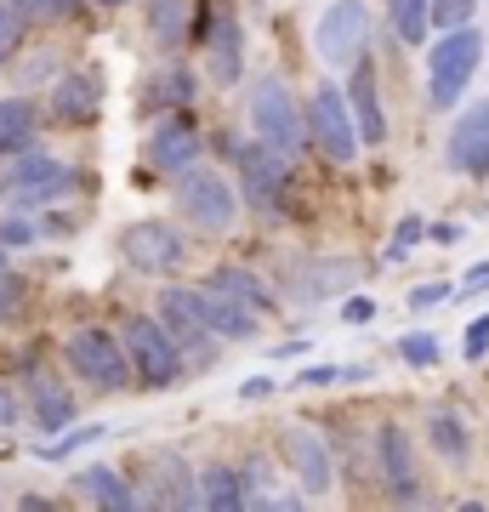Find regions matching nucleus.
<instances>
[{
    "label": "nucleus",
    "instance_id": "obj_1",
    "mask_svg": "<svg viewBox=\"0 0 489 512\" xmlns=\"http://www.w3.org/2000/svg\"><path fill=\"white\" fill-rule=\"evenodd\" d=\"M484 63V35L478 29H444L433 52H427V97H433V109H455L461 92L472 86V74Z\"/></svg>",
    "mask_w": 489,
    "mask_h": 512
},
{
    "label": "nucleus",
    "instance_id": "obj_2",
    "mask_svg": "<svg viewBox=\"0 0 489 512\" xmlns=\"http://www.w3.org/2000/svg\"><path fill=\"white\" fill-rule=\"evenodd\" d=\"M177 205L200 234H234V222H239V188L222 171H211V165L177 171Z\"/></svg>",
    "mask_w": 489,
    "mask_h": 512
},
{
    "label": "nucleus",
    "instance_id": "obj_3",
    "mask_svg": "<svg viewBox=\"0 0 489 512\" xmlns=\"http://www.w3.org/2000/svg\"><path fill=\"white\" fill-rule=\"evenodd\" d=\"M251 131H256V143H268L279 148L285 160H296L302 148H308V114L296 109V97H290L285 80H256L251 86Z\"/></svg>",
    "mask_w": 489,
    "mask_h": 512
},
{
    "label": "nucleus",
    "instance_id": "obj_4",
    "mask_svg": "<svg viewBox=\"0 0 489 512\" xmlns=\"http://www.w3.org/2000/svg\"><path fill=\"white\" fill-rule=\"evenodd\" d=\"M63 359H69V370L86 387H97V393H126V387H131L126 342H120V336H109V330H97V325L74 330L69 342H63Z\"/></svg>",
    "mask_w": 489,
    "mask_h": 512
},
{
    "label": "nucleus",
    "instance_id": "obj_5",
    "mask_svg": "<svg viewBox=\"0 0 489 512\" xmlns=\"http://www.w3.org/2000/svg\"><path fill=\"white\" fill-rule=\"evenodd\" d=\"M120 342H126V359H131V376L148 387V393H160L182 376V348L171 342V330L160 319H148V313H131L126 330H120Z\"/></svg>",
    "mask_w": 489,
    "mask_h": 512
},
{
    "label": "nucleus",
    "instance_id": "obj_6",
    "mask_svg": "<svg viewBox=\"0 0 489 512\" xmlns=\"http://www.w3.org/2000/svg\"><path fill=\"white\" fill-rule=\"evenodd\" d=\"M313 52L325 57L330 69H353L370 52V12H364V0H330L325 18L313 23Z\"/></svg>",
    "mask_w": 489,
    "mask_h": 512
},
{
    "label": "nucleus",
    "instance_id": "obj_7",
    "mask_svg": "<svg viewBox=\"0 0 489 512\" xmlns=\"http://www.w3.org/2000/svg\"><path fill=\"white\" fill-rule=\"evenodd\" d=\"M308 137H313V148H319L330 165H353V154H359V126H353L347 92H336V86H313V97H308Z\"/></svg>",
    "mask_w": 489,
    "mask_h": 512
},
{
    "label": "nucleus",
    "instance_id": "obj_8",
    "mask_svg": "<svg viewBox=\"0 0 489 512\" xmlns=\"http://www.w3.org/2000/svg\"><path fill=\"white\" fill-rule=\"evenodd\" d=\"M239 183H245V205H256L262 217H285L290 205V160L268 143L239 148Z\"/></svg>",
    "mask_w": 489,
    "mask_h": 512
},
{
    "label": "nucleus",
    "instance_id": "obj_9",
    "mask_svg": "<svg viewBox=\"0 0 489 512\" xmlns=\"http://www.w3.org/2000/svg\"><path fill=\"white\" fill-rule=\"evenodd\" d=\"M120 251H126V262L137 268V274H177L182 262H188V245H182V234L171 228V222H131L126 234H120Z\"/></svg>",
    "mask_w": 489,
    "mask_h": 512
},
{
    "label": "nucleus",
    "instance_id": "obj_10",
    "mask_svg": "<svg viewBox=\"0 0 489 512\" xmlns=\"http://www.w3.org/2000/svg\"><path fill=\"white\" fill-rule=\"evenodd\" d=\"M205 57H211V80L217 86H239V74H245V29H239L234 6L228 0H205Z\"/></svg>",
    "mask_w": 489,
    "mask_h": 512
},
{
    "label": "nucleus",
    "instance_id": "obj_11",
    "mask_svg": "<svg viewBox=\"0 0 489 512\" xmlns=\"http://www.w3.org/2000/svg\"><path fill=\"white\" fill-rule=\"evenodd\" d=\"M370 450H376V478L387 501H421L416 490V456H410V439H404L399 421H381L370 433Z\"/></svg>",
    "mask_w": 489,
    "mask_h": 512
},
{
    "label": "nucleus",
    "instance_id": "obj_12",
    "mask_svg": "<svg viewBox=\"0 0 489 512\" xmlns=\"http://www.w3.org/2000/svg\"><path fill=\"white\" fill-rule=\"evenodd\" d=\"M444 165L455 177H489V97H478L472 109L455 114L450 143H444Z\"/></svg>",
    "mask_w": 489,
    "mask_h": 512
},
{
    "label": "nucleus",
    "instance_id": "obj_13",
    "mask_svg": "<svg viewBox=\"0 0 489 512\" xmlns=\"http://www.w3.org/2000/svg\"><path fill=\"white\" fill-rule=\"evenodd\" d=\"M279 450H285L290 473H296V484H302V495H308V501H319V495L336 484V461H330V444L319 439L313 427H285Z\"/></svg>",
    "mask_w": 489,
    "mask_h": 512
},
{
    "label": "nucleus",
    "instance_id": "obj_14",
    "mask_svg": "<svg viewBox=\"0 0 489 512\" xmlns=\"http://www.w3.org/2000/svg\"><path fill=\"white\" fill-rule=\"evenodd\" d=\"M200 148H205L200 126L182 109H165V120L148 131V165H154V171H171V177L188 171V165H200Z\"/></svg>",
    "mask_w": 489,
    "mask_h": 512
},
{
    "label": "nucleus",
    "instance_id": "obj_15",
    "mask_svg": "<svg viewBox=\"0 0 489 512\" xmlns=\"http://www.w3.org/2000/svg\"><path fill=\"white\" fill-rule=\"evenodd\" d=\"M194 308H200V319H205V330L211 336H222V342H251L256 336V308H245L239 296H228V291H217L211 279L205 285H194Z\"/></svg>",
    "mask_w": 489,
    "mask_h": 512
},
{
    "label": "nucleus",
    "instance_id": "obj_16",
    "mask_svg": "<svg viewBox=\"0 0 489 512\" xmlns=\"http://www.w3.org/2000/svg\"><path fill=\"white\" fill-rule=\"evenodd\" d=\"M347 109H353V126H359V143H387V114H381V92H376V63L370 52L353 63V80H347Z\"/></svg>",
    "mask_w": 489,
    "mask_h": 512
},
{
    "label": "nucleus",
    "instance_id": "obj_17",
    "mask_svg": "<svg viewBox=\"0 0 489 512\" xmlns=\"http://www.w3.org/2000/svg\"><path fill=\"white\" fill-rule=\"evenodd\" d=\"M97 109H103V74L97 69H69L52 86V114L63 126H91Z\"/></svg>",
    "mask_w": 489,
    "mask_h": 512
},
{
    "label": "nucleus",
    "instance_id": "obj_18",
    "mask_svg": "<svg viewBox=\"0 0 489 512\" xmlns=\"http://www.w3.org/2000/svg\"><path fill=\"white\" fill-rule=\"evenodd\" d=\"M353 274H359L353 262H319V256L308 262V256H302V262H290L285 285H290V296H302V302H325V296H336Z\"/></svg>",
    "mask_w": 489,
    "mask_h": 512
},
{
    "label": "nucleus",
    "instance_id": "obj_19",
    "mask_svg": "<svg viewBox=\"0 0 489 512\" xmlns=\"http://www.w3.org/2000/svg\"><path fill=\"white\" fill-rule=\"evenodd\" d=\"M160 325L171 330V342H177L182 353L217 342V336L205 330V319H200V308H194V296H188V291H165L160 296Z\"/></svg>",
    "mask_w": 489,
    "mask_h": 512
},
{
    "label": "nucleus",
    "instance_id": "obj_20",
    "mask_svg": "<svg viewBox=\"0 0 489 512\" xmlns=\"http://www.w3.org/2000/svg\"><path fill=\"white\" fill-rule=\"evenodd\" d=\"M12 188H18L23 200H46V194H57V188H69V171H63L52 154L23 148V160L12 165Z\"/></svg>",
    "mask_w": 489,
    "mask_h": 512
},
{
    "label": "nucleus",
    "instance_id": "obj_21",
    "mask_svg": "<svg viewBox=\"0 0 489 512\" xmlns=\"http://www.w3.org/2000/svg\"><path fill=\"white\" fill-rule=\"evenodd\" d=\"M80 484V495H91L97 507H114V512H131V507H143V495L131 490L126 478L114 473V467H86V473L74 478Z\"/></svg>",
    "mask_w": 489,
    "mask_h": 512
},
{
    "label": "nucleus",
    "instance_id": "obj_22",
    "mask_svg": "<svg viewBox=\"0 0 489 512\" xmlns=\"http://www.w3.org/2000/svg\"><path fill=\"white\" fill-rule=\"evenodd\" d=\"M427 439H433V450L444 461H455V467H467V456H472V439H467V427H461V416L455 410H427Z\"/></svg>",
    "mask_w": 489,
    "mask_h": 512
},
{
    "label": "nucleus",
    "instance_id": "obj_23",
    "mask_svg": "<svg viewBox=\"0 0 489 512\" xmlns=\"http://www.w3.org/2000/svg\"><path fill=\"white\" fill-rule=\"evenodd\" d=\"M194 495H200V507H211V512L251 507V501H245V478H239L234 467H205V473L194 478Z\"/></svg>",
    "mask_w": 489,
    "mask_h": 512
},
{
    "label": "nucleus",
    "instance_id": "obj_24",
    "mask_svg": "<svg viewBox=\"0 0 489 512\" xmlns=\"http://www.w3.org/2000/svg\"><path fill=\"white\" fill-rule=\"evenodd\" d=\"M29 143H35V109L23 97H0V160L23 154Z\"/></svg>",
    "mask_w": 489,
    "mask_h": 512
},
{
    "label": "nucleus",
    "instance_id": "obj_25",
    "mask_svg": "<svg viewBox=\"0 0 489 512\" xmlns=\"http://www.w3.org/2000/svg\"><path fill=\"white\" fill-rule=\"evenodd\" d=\"M35 421H40V433L69 427V421H74V399L57 382H35Z\"/></svg>",
    "mask_w": 489,
    "mask_h": 512
},
{
    "label": "nucleus",
    "instance_id": "obj_26",
    "mask_svg": "<svg viewBox=\"0 0 489 512\" xmlns=\"http://www.w3.org/2000/svg\"><path fill=\"white\" fill-rule=\"evenodd\" d=\"M211 285H217V291H228V296H239V302H245V308H268V285H262V279L256 274H245V268H211Z\"/></svg>",
    "mask_w": 489,
    "mask_h": 512
},
{
    "label": "nucleus",
    "instance_id": "obj_27",
    "mask_svg": "<svg viewBox=\"0 0 489 512\" xmlns=\"http://www.w3.org/2000/svg\"><path fill=\"white\" fill-rule=\"evenodd\" d=\"M387 23L404 46H421L427 40V0H387Z\"/></svg>",
    "mask_w": 489,
    "mask_h": 512
},
{
    "label": "nucleus",
    "instance_id": "obj_28",
    "mask_svg": "<svg viewBox=\"0 0 489 512\" xmlns=\"http://www.w3.org/2000/svg\"><path fill=\"white\" fill-rule=\"evenodd\" d=\"M188 97H194V74L182 69H160V80H154V103H171V109H188Z\"/></svg>",
    "mask_w": 489,
    "mask_h": 512
},
{
    "label": "nucleus",
    "instance_id": "obj_29",
    "mask_svg": "<svg viewBox=\"0 0 489 512\" xmlns=\"http://www.w3.org/2000/svg\"><path fill=\"white\" fill-rule=\"evenodd\" d=\"M182 18H188V0H154V40L160 46H177Z\"/></svg>",
    "mask_w": 489,
    "mask_h": 512
},
{
    "label": "nucleus",
    "instance_id": "obj_30",
    "mask_svg": "<svg viewBox=\"0 0 489 512\" xmlns=\"http://www.w3.org/2000/svg\"><path fill=\"white\" fill-rule=\"evenodd\" d=\"M399 359L404 365H438V336H427V330H410V336H399Z\"/></svg>",
    "mask_w": 489,
    "mask_h": 512
},
{
    "label": "nucleus",
    "instance_id": "obj_31",
    "mask_svg": "<svg viewBox=\"0 0 489 512\" xmlns=\"http://www.w3.org/2000/svg\"><path fill=\"white\" fill-rule=\"evenodd\" d=\"M472 12H478V0H427V23H438V29H461Z\"/></svg>",
    "mask_w": 489,
    "mask_h": 512
},
{
    "label": "nucleus",
    "instance_id": "obj_32",
    "mask_svg": "<svg viewBox=\"0 0 489 512\" xmlns=\"http://www.w3.org/2000/svg\"><path fill=\"white\" fill-rule=\"evenodd\" d=\"M421 239H427V222H421V217H404L399 228H393V239H387V256H393V262H404V256L416 251Z\"/></svg>",
    "mask_w": 489,
    "mask_h": 512
},
{
    "label": "nucleus",
    "instance_id": "obj_33",
    "mask_svg": "<svg viewBox=\"0 0 489 512\" xmlns=\"http://www.w3.org/2000/svg\"><path fill=\"white\" fill-rule=\"evenodd\" d=\"M12 12H18V18H74V12H80V0H12Z\"/></svg>",
    "mask_w": 489,
    "mask_h": 512
},
{
    "label": "nucleus",
    "instance_id": "obj_34",
    "mask_svg": "<svg viewBox=\"0 0 489 512\" xmlns=\"http://www.w3.org/2000/svg\"><path fill=\"white\" fill-rule=\"evenodd\" d=\"M455 296H461V285H450V279H433V285H416V291H410V308L427 313V308H438V302H455Z\"/></svg>",
    "mask_w": 489,
    "mask_h": 512
},
{
    "label": "nucleus",
    "instance_id": "obj_35",
    "mask_svg": "<svg viewBox=\"0 0 489 512\" xmlns=\"http://www.w3.org/2000/svg\"><path fill=\"white\" fill-rule=\"evenodd\" d=\"M23 46V23H18V12L12 6H0V69L12 63V52Z\"/></svg>",
    "mask_w": 489,
    "mask_h": 512
},
{
    "label": "nucleus",
    "instance_id": "obj_36",
    "mask_svg": "<svg viewBox=\"0 0 489 512\" xmlns=\"http://www.w3.org/2000/svg\"><path fill=\"white\" fill-rule=\"evenodd\" d=\"M103 433H109V427H80V433H69V439L46 444V450H40V456H46V461H63V456H74V450H80V444H97V439H103Z\"/></svg>",
    "mask_w": 489,
    "mask_h": 512
},
{
    "label": "nucleus",
    "instance_id": "obj_37",
    "mask_svg": "<svg viewBox=\"0 0 489 512\" xmlns=\"http://www.w3.org/2000/svg\"><path fill=\"white\" fill-rule=\"evenodd\" d=\"M461 353H467V359H484V353H489V313H478V319L467 325V342H461Z\"/></svg>",
    "mask_w": 489,
    "mask_h": 512
},
{
    "label": "nucleus",
    "instance_id": "obj_38",
    "mask_svg": "<svg viewBox=\"0 0 489 512\" xmlns=\"http://www.w3.org/2000/svg\"><path fill=\"white\" fill-rule=\"evenodd\" d=\"M342 376H347L342 365H308L296 376V387H330V382H342Z\"/></svg>",
    "mask_w": 489,
    "mask_h": 512
},
{
    "label": "nucleus",
    "instance_id": "obj_39",
    "mask_svg": "<svg viewBox=\"0 0 489 512\" xmlns=\"http://www.w3.org/2000/svg\"><path fill=\"white\" fill-rule=\"evenodd\" d=\"M29 239H35V228H29V222H18V217L0 222V245H29Z\"/></svg>",
    "mask_w": 489,
    "mask_h": 512
},
{
    "label": "nucleus",
    "instance_id": "obj_40",
    "mask_svg": "<svg viewBox=\"0 0 489 512\" xmlns=\"http://www.w3.org/2000/svg\"><path fill=\"white\" fill-rule=\"evenodd\" d=\"M342 319L347 325H364V319H376V302H370V296H353V302L342 308Z\"/></svg>",
    "mask_w": 489,
    "mask_h": 512
},
{
    "label": "nucleus",
    "instance_id": "obj_41",
    "mask_svg": "<svg viewBox=\"0 0 489 512\" xmlns=\"http://www.w3.org/2000/svg\"><path fill=\"white\" fill-rule=\"evenodd\" d=\"M239 393H245V399H268V393H273V376H251Z\"/></svg>",
    "mask_w": 489,
    "mask_h": 512
},
{
    "label": "nucleus",
    "instance_id": "obj_42",
    "mask_svg": "<svg viewBox=\"0 0 489 512\" xmlns=\"http://www.w3.org/2000/svg\"><path fill=\"white\" fill-rule=\"evenodd\" d=\"M12 308H18V285H12V279L0 274V319H6Z\"/></svg>",
    "mask_w": 489,
    "mask_h": 512
},
{
    "label": "nucleus",
    "instance_id": "obj_43",
    "mask_svg": "<svg viewBox=\"0 0 489 512\" xmlns=\"http://www.w3.org/2000/svg\"><path fill=\"white\" fill-rule=\"evenodd\" d=\"M12 421H18V399H12V393L0 387V427H12Z\"/></svg>",
    "mask_w": 489,
    "mask_h": 512
},
{
    "label": "nucleus",
    "instance_id": "obj_44",
    "mask_svg": "<svg viewBox=\"0 0 489 512\" xmlns=\"http://www.w3.org/2000/svg\"><path fill=\"white\" fill-rule=\"evenodd\" d=\"M484 285H489V262H478V268L467 274V285H461V291H484Z\"/></svg>",
    "mask_w": 489,
    "mask_h": 512
},
{
    "label": "nucleus",
    "instance_id": "obj_45",
    "mask_svg": "<svg viewBox=\"0 0 489 512\" xmlns=\"http://www.w3.org/2000/svg\"><path fill=\"white\" fill-rule=\"evenodd\" d=\"M433 239H438V245H455V239H461V228H455V222H438Z\"/></svg>",
    "mask_w": 489,
    "mask_h": 512
},
{
    "label": "nucleus",
    "instance_id": "obj_46",
    "mask_svg": "<svg viewBox=\"0 0 489 512\" xmlns=\"http://www.w3.org/2000/svg\"><path fill=\"white\" fill-rule=\"evenodd\" d=\"M0 274H6V245H0Z\"/></svg>",
    "mask_w": 489,
    "mask_h": 512
},
{
    "label": "nucleus",
    "instance_id": "obj_47",
    "mask_svg": "<svg viewBox=\"0 0 489 512\" xmlns=\"http://www.w3.org/2000/svg\"><path fill=\"white\" fill-rule=\"evenodd\" d=\"M97 6H126V0H97Z\"/></svg>",
    "mask_w": 489,
    "mask_h": 512
}]
</instances>
